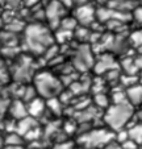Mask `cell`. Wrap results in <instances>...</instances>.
I'll use <instances>...</instances> for the list:
<instances>
[{
  "label": "cell",
  "instance_id": "cell-1",
  "mask_svg": "<svg viewBox=\"0 0 142 149\" xmlns=\"http://www.w3.org/2000/svg\"><path fill=\"white\" fill-rule=\"evenodd\" d=\"M134 115V107L129 102L121 103H112L105 108L104 113V123L108 125L111 131L125 130V125L129 123Z\"/></svg>",
  "mask_w": 142,
  "mask_h": 149
},
{
  "label": "cell",
  "instance_id": "cell-2",
  "mask_svg": "<svg viewBox=\"0 0 142 149\" xmlns=\"http://www.w3.org/2000/svg\"><path fill=\"white\" fill-rule=\"evenodd\" d=\"M24 42L32 53L45 52L54 42V34L41 24H32L25 29Z\"/></svg>",
  "mask_w": 142,
  "mask_h": 149
},
{
  "label": "cell",
  "instance_id": "cell-3",
  "mask_svg": "<svg viewBox=\"0 0 142 149\" xmlns=\"http://www.w3.org/2000/svg\"><path fill=\"white\" fill-rule=\"evenodd\" d=\"M33 86L37 91V95L45 100L57 98L62 91L61 79L49 71H41L33 75Z\"/></svg>",
  "mask_w": 142,
  "mask_h": 149
},
{
  "label": "cell",
  "instance_id": "cell-4",
  "mask_svg": "<svg viewBox=\"0 0 142 149\" xmlns=\"http://www.w3.org/2000/svg\"><path fill=\"white\" fill-rule=\"evenodd\" d=\"M112 137H113V135L111 132H107L104 130H96L84 133L80 139V143H83L84 145L89 146V148H96V146L111 143Z\"/></svg>",
  "mask_w": 142,
  "mask_h": 149
},
{
  "label": "cell",
  "instance_id": "cell-5",
  "mask_svg": "<svg viewBox=\"0 0 142 149\" xmlns=\"http://www.w3.org/2000/svg\"><path fill=\"white\" fill-rule=\"evenodd\" d=\"M74 54H75L74 56V66L76 65L79 70H87V69L94 66V56H92V52L88 46H80L76 49Z\"/></svg>",
  "mask_w": 142,
  "mask_h": 149
},
{
  "label": "cell",
  "instance_id": "cell-6",
  "mask_svg": "<svg viewBox=\"0 0 142 149\" xmlns=\"http://www.w3.org/2000/svg\"><path fill=\"white\" fill-rule=\"evenodd\" d=\"M96 9L92 8L88 4H82V6H76V9L74 12L73 16L75 17V20L78 21V24H80L82 26H89L94 23Z\"/></svg>",
  "mask_w": 142,
  "mask_h": 149
},
{
  "label": "cell",
  "instance_id": "cell-7",
  "mask_svg": "<svg viewBox=\"0 0 142 149\" xmlns=\"http://www.w3.org/2000/svg\"><path fill=\"white\" fill-rule=\"evenodd\" d=\"M63 9H66V6H63L57 0H51L50 4L46 8V17L49 20V23H57L59 25L62 17L64 16V12H59V11H63Z\"/></svg>",
  "mask_w": 142,
  "mask_h": 149
},
{
  "label": "cell",
  "instance_id": "cell-8",
  "mask_svg": "<svg viewBox=\"0 0 142 149\" xmlns=\"http://www.w3.org/2000/svg\"><path fill=\"white\" fill-rule=\"evenodd\" d=\"M125 95H126L128 102L133 107L142 106V84L136 83V84H132V86L126 87Z\"/></svg>",
  "mask_w": 142,
  "mask_h": 149
},
{
  "label": "cell",
  "instance_id": "cell-9",
  "mask_svg": "<svg viewBox=\"0 0 142 149\" xmlns=\"http://www.w3.org/2000/svg\"><path fill=\"white\" fill-rule=\"evenodd\" d=\"M26 110H28V115L38 119L39 115L44 113L46 110V100L42 99L41 96H36L34 99L26 103Z\"/></svg>",
  "mask_w": 142,
  "mask_h": 149
},
{
  "label": "cell",
  "instance_id": "cell-10",
  "mask_svg": "<svg viewBox=\"0 0 142 149\" xmlns=\"http://www.w3.org/2000/svg\"><path fill=\"white\" fill-rule=\"evenodd\" d=\"M9 112L16 120L28 116V110H26V103H24L22 100H13L9 103Z\"/></svg>",
  "mask_w": 142,
  "mask_h": 149
},
{
  "label": "cell",
  "instance_id": "cell-11",
  "mask_svg": "<svg viewBox=\"0 0 142 149\" xmlns=\"http://www.w3.org/2000/svg\"><path fill=\"white\" fill-rule=\"evenodd\" d=\"M129 139H132L133 141H136L137 144H142V123L137 124V125L132 127L128 130Z\"/></svg>",
  "mask_w": 142,
  "mask_h": 149
},
{
  "label": "cell",
  "instance_id": "cell-12",
  "mask_svg": "<svg viewBox=\"0 0 142 149\" xmlns=\"http://www.w3.org/2000/svg\"><path fill=\"white\" fill-rule=\"evenodd\" d=\"M129 44H132L137 49L142 48V28H138L134 32H132V34L129 36Z\"/></svg>",
  "mask_w": 142,
  "mask_h": 149
},
{
  "label": "cell",
  "instance_id": "cell-13",
  "mask_svg": "<svg viewBox=\"0 0 142 149\" xmlns=\"http://www.w3.org/2000/svg\"><path fill=\"white\" fill-rule=\"evenodd\" d=\"M6 143L11 146H20L22 144V136L20 133H9L6 139Z\"/></svg>",
  "mask_w": 142,
  "mask_h": 149
},
{
  "label": "cell",
  "instance_id": "cell-14",
  "mask_svg": "<svg viewBox=\"0 0 142 149\" xmlns=\"http://www.w3.org/2000/svg\"><path fill=\"white\" fill-rule=\"evenodd\" d=\"M132 19L139 28H142V6L134 7L133 11H132Z\"/></svg>",
  "mask_w": 142,
  "mask_h": 149
},
{
  "label": "cell",
  "instance_id": "cell-15",
  "mask_svg": "<svg viewBox=\"0 0 142 149\" xmlns=\"http://www.w3.org/2000/svg\"><path fill=\"white\" fill-rule=\"evenodd\" d=\"M96 98H95V103L98 104V107L100 108H107L109 106L108 104V99H107V96L104 95V98H101L100 94H98V95H95Z\"/></svg>",
  "mask_w": 142,
  "mask_h": 149
},
{
  "label": "cell",
  "instance_id": "cell-16",
  "mask_svg": "<svg viewBox=\"0 0 142 149\" xmlns=\"http://www.w3.org/2000/svg\"><path fill=\"white\" fill-rule=\"evenodd\" d=\"M121 148L123 149H138V144L133 141L132 139H128L124 143H121Z\"/></svg>",
  "mask_w": 142,
  "mask_h": 149
},
{
  "label": "cell",
  "instance_id": "cell-17",
  "mask_svg": "<svg viewBox=\"0 0 142 149\" xmlns=\"http://www.w3.org/2000/svg\"><path fill=\"white\" fill-rule=\"evenodd\" d=\"M8 108H9V102H7V100H1L0 99V112H6V111H8Z\"/></svg>",
  "mask_w": 142,
  "mask_h": 149
},
{
  "label": "cell",
  "instance_id": "cell-18",
  "mask_svg": "<svg viewBox=\"0 0 142 149\" xmlns=\"http://www.w3.org/2000/svg\"><path fill=\"white\" fill-rule=\"evenodd\" d=\"M105 149H123V148H121V145H118V144H116V143H108Z\"/></svg>",
  "mask_w": 142,
  "mask_h": 149
},
{
  "label": "cell",
  "instance_id": "cell-19",
  "mask_svg": "<svg viewBox=\"0 0 142 149\" xmlns=\"http://www.w3.org/2000/svg\"><path fill=\"white\" fill-rule=\"evenodd\" d=\"M55 149H73V146L70 145V144H59V145L55 146Z\"/></svg>",
  "mask_w": 142,
  "mask_h": 149
},
{
  "label": "cell",
  "instance_id": "cell-20",
  "mask_svg": "<svg viewBox=\"0 0 142 149\" xmlns=\"http://www.w3.org/2000/svg\"><path fill=\"white\" fill-rule=\"evenodd\" d=\"M57 1L62 3L63 6H66V7H71V6H73V0H57Z\"/></svg>",
  "mask_w": 142,
  "mask_h": 149
},
{
  "label": "cell",
  "instance_id": "cell-21",
  "mask_svg": "<svg viewBox=\"0 0 142 149\" xmlns=\"http://www.w3.org/2000/svg\"><path fill=\"white\" fill-rule=\"evenodd\" d=\"M88 0H73V6H82V4H87Z\"/></svg>",
  "mask_w": 142,
  "mask_h": 149
},
{
  "label": "cell",
  "instance_id": "cell-22",
  "mask_svg": "<svg viewBox=\"0 0 142 149\" xmlns=\"http://www.w3.org/2000/svg\"><path fill=\"white\" fill-rule=\"evenodd\" d=\"M6 149H21V148H20V146H11V145H8Z\"/></svg>",
  "mask_w": 142,
  "mask_h": 149
},
{
  "label": "cell",
  "instance_id": "cell-23",
  "mask_svg": "<svg viewBox=\"0 0 142 149\" xmlns=\"http://www.w3.org/2000/svg\"><path fill=\"white\" fill-rule=\"evenodd\" d=\"M138 83H139V84H142V75L138 78Z\"/></svg>",
  "mask_w": 142,
  "mask_h": 149
},
{
  "label": "cell",
  "instance_id": "cell-24",
  "mask_svg": "<svg viewBox=\"0 0 142 149\" xmlns=\"http://www.w3.org/2000/svg\"><path fill=\"white\" fill-rule=\"evenodd\" d=\"M116 1H129V0H116Z\"/></svg>",
  "mask_w": 142,
  "mask_h": 149
}]
</instances>
